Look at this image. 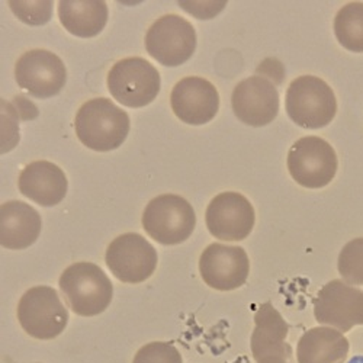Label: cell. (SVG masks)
I'll use <instances>...</instances> for the list:
<instances>
[{
	"mask_svg": "<svg viewBox=\"0 0 363 363\" xmlns=\"http://www.w3.org/2000/svg\"><path fill=\"white\" fill-rule=\"evenodd\" d=\"M314 315L321 324L349 330L363 323V292L343 281H331L321 288L314 302Z\"/></svg>",
	"mask_w": 363,
	"mask_h": 363,
	"instance_id": "9a60e30c",
	"label": "cell"
},
{
	"mask_svg": "<svg viewBox=\"0 0 363 363\" xmlns=\"http://www.w3.org/2000/svg\"><path fill=\"white\" fill-rule=\"evenodd\" d=\"M288 325L279 313L270 304H264L256 315V331L253 336V350L257 356L259 352H270L281 343L286 335Z\"/></svg>",
	"mask_w": 363,
	"mask_h": 363,
	"instance_id": "44dd1931",
	"label": "cell"
},
{
	"mask_svg": "<svg viewBox=\"0 0 363 363\" xmlns=\"http://www.w3.org/2000/svg\"><path fill=\"white\" fill-rule=\"evenodd\" d=\"M143 228L156 243L177 246L192 235L196 225L194 206L174 194L151 199L143 213Z\"/></svg>",
	"mask_w": 363,
	"mask_h": 363,
	"instance_id": "277c9868",
	"label": "cell"
},
{
	"mask_svg": "<svg viewBox=\"0 0 363 363\" xmlns=\"http://www.w3.org/2000/svg\"><path fill=\"white\" fill-rule=\"evenodd\" d=\"M285 109L294 124L306 130L324 128L337 113V99L327 82L315 76H299L291 82Z\"/></svg>",
	"mask_w": 363,
	"mask_h": 363,
	"instance_id": "3957f363",
	"label": "cell"
},
{
	"mask_svg": "<svg viewBox=\"0 0 363 363\" xmlns=\"http://www.w3.org/2000/svg\"><path fill=\"white\" fill-rule=\"evenodd\" d=\"M15 79L21 89L38 99H48L62 92L67 80L63 60L48 50H29L15 66Z\"/></svg>",
	"mask_w": 363,
	"mask_h": 363,
	"instance_id": "30bf717a",
	"label": "cell"
},
{
	"mask_svg": "<svg viewBox=\"0 0 363 363\" xmlns=\"http://www.w3.org/2000/svg\"><path fill=\"white\" fill-rule=\"evenodd\" d=\"M205 223L208 231L216 238L234 243L250 235L256 224V213L245 195L223 192L208 203Z\"/></svg>",
	"mask_w": 363,
	"mask_h": 363,
	"instance_id": "8fae6325",
	"label": "cell"
},
{
	"mask_svg": "<svg viewBox=\"0 0 363 363\" xmlns=\"http://www.w3.org/2000/svg\"><path fill=\"white\" fill-rule=\"evenodd\" d=\"M19 192L41 206H55L62 202L69 189L65 172L57 164L38 160L29 163L19 174Z\"/></svg>",
	"mask_w": 363,
	"mask_h": 363,
	"instance_id": "2e32d148",
	"label": "cell"
},
{
	"mask_svg": "<svg viewBox=\"0 0 363 363\" xmlns=\"http://www.w3.org/2000/svg\"><path fill=\"white\" fill-rule=\"evenodd\" d=\"M335 35L352 52H363V4L352 2L340 8L335 18Z\"/></svg>",
	"mask_w": 363,
	"mask_h": 363,
	"instance_id": "ffe728a7",
	"label": "cell"
},
{
	"mask_svg": "<svg viewBox=\"0 0 363 363\" xmlns=\"http://www.w3.org/2000/svg\"><path fill=\"white\" fill-rule=\"evenodd\" d=\"M145 50L166 67L185 65L196 50L195 28L184 16L164 15L148 28Z\"/></svg>",
	"mask_w": 363,
	"mask_h": 363,
	"instance_id": "ba28073f",
	"label": "cell"
},
{
	"mask_svg": "<svg viewBox=\"0 0 363 363\" xmlns=\"http://www.w3.org/2000/svg\"><path fill=\"white\" fill-rule=\"evenodd\" d=\"M38 211L22 201H8L0 206V245L8 250L31 247L41 234Z\"/></svg>",
	"mask_w": 363,
	"mask_h": 363,
	"instance_id": "e0dca14e",
	"label": "cell"
},
{
	"mask_svg": "<svg viewBox=\"0 0 363 363\" xmlns=\"http://www.w3.org/2000/svg\"><path fill=\"white\" fill-rule=\"evenodd\" d=\"M58 284L67 306L80 317H96L111 306L112 282L95 263L77 262L70 264L60 277Z\"/></svg>",
	"mask_w": 363,
	"mask_h": 363,
	"instance_id": "7a4b0ae2",
	"label": "cell"
},
{
	"mask_svg": "<svg viewBox=\"0 0 363 363\" xmlns=\"http://www.w3.org/2000/svg\"><path fill=\"white\" fill-rule=\"evenodd\" d=\"M202 281L216 291L228 292L243 286L250 274V259L243 247L213 243L199 257Z\"/></svg>",
	"mask_w": 363,
	"mask_h": 363,
	"instance_id": "7c38bea8",
	"label": "cell"
},
{
	"mask_svg": "<svg viewBox=\"0 0 363 363\" xmlns=\"http://www.w3.org/2000/svg\"><path fill=\"white\" fill-rule=\"evenodd\" d=\"M286 166L291 177L299 186L321 189L336 177L339 159L330 143L317 135H307L291 145Z\"/></svg>",
	"mask_w": 363,
	"mask_h": 363,
	"instance_id": "5b68a950",
	"label": "cell"
},
{
	"mask_svg": "<svg viewBox=\"0 0 363 363\" xmlns=\"http://www.w3.org/2000/svg\"><path fill=\"white\" fill-rule=\"evenodd\" d=\"M12 105L15 106L16 112L19 113L21 121H31V119H34V118L38 116V109H37V106H35L31 101H29V99H26L25 96H22V95L15 96L13 101H12Z\"/></svg>",
	"mask_w": 363,
	"mask_h": 363,
	"instance_id": "83f0119b",
	"label": "cell"
},
{
	"mask_svg": "<svg viewBox=\"0 0 363 363\" xmlns=\"http://www.w3.org/2000/svg\"><path fill=\"white\" fill-rule=\"evenodd\" d=\"M9 8L15 16L26 25L41 26L45 25L52 16L54 4L48 2H19V0H9Z\"/></svg>",
	"mask_w": 363,
	"mask_h": 363,
	"instance_id": "603a6c76",
	"label": "cell"
},
{
	"mask_svg": "<svg viewBox=\"0 0 363 363\" xmlns=\"http://www.w3.org/2000/svg\"><path fill=\"white\" fill-rule=\"evenodd\" d=\"M170 106L182 123L205 125L218 113L220 95L217 87L209 80L191 76L174 84L170 95Z\"/></svg>",
	"mask_w": 363,
	"mask_h": 363,
	"instance_id": "5bb4252c",
	"label": "cell"
},
{
	"mask_svg": "<svg viewBox=\"0 0 363 363\" xmlns=\"http://www.w3.org/2000/svg\"><path fill=\"white\" fill-rule=\"evenodd\" d=\"M133 363H184V357L170 342H151L138 349Z\"/></svg>",
	"mask_w": 363,
	"mask_h": 363,
	"instance_id": "cb8c5ba5",
	"label": "cell"
},
{
	"mask_svg": "<svg viewBox=\"0 0 363 363\" xmlns=\"http://www.w3.org/2000/svg\"><path fill=\"white\" fill-rule=\"evenodd\" d=\"M339 274L349 285H363V237L354 238L339 255Z\"/></svg>",
	"mask_w": 363,
	"mask_h": 363,
	"instance_id": "7402d4cb",
	"label": "cell"
},
{
	"mask_svg": "<svg viewBox=\"0 0 363 363\" xmlns=\"http://www.w3.org/2000/svg\"><path fill=\"white\" fill-rule=\"evenodd\" d=\"M18 321L28 336L52 340L66 330L69 311L58 292L51 286H34L19 299Z\"/></svg>",
	"mask_w": 363,
	"mask_h": 363,
	"instance_id": "8992f818",
	"label": "cell"
},
{
	"mask_svg": "<svg viewBox=\"0 0 363 363\" xmlns=\"http://www.w3.org/2000/svg\"><path fill=\"white\" fill-rule=\"evenodd\" d=\"M347 347L339 331L317 327L302 335L296 347L298 363H337Z\"/></svg>",
	"mask_w": 363,
	"mask_h": 363,
	"instance_id": "d6986e66",
	"label": "cell"
},
{
	"mask_svg": "<svg viewBox=\"0 0 363 363\" xmlns=\"http://www.w3.org/2000/svg\"><path fill=\"white\" fill-rule=\"evenodd\" d=\"M2 105V155L9 153L19 143V113L9 101L0 102Z\"/></svg>",
	"mask_w": 363,
	"mask_h": 363,
	"instance_id": "d4e9b609",
	"label": "cell"
},
{
	"mask_svg": "<svg viewBox=\"0 0 363 363\" xmlns=\"http://www.w3.org/2000/svg\"><path fill=\"white\" fill-rule=\"evenodd\" d=\"M109 94L127 108L138 109L153 102L160 92L157 69L141 57L116 62L106 77Z\"/></svg>",
	"mask_w": 363,
	"mask_h": 363,
	"instance_id": "52a82bcc",
	"label": "cell"
},
{
	"mask_svg": "<svg viewBox=\"0 0 363 363\" xmlns=\"http://www.w3.org/2000/svg\"><path fill=\"white\" fill-rule=\"evenodd\" d=\"M179 6L196 19H213L225 9L227 2H179Z\"/></svg>",
	"mask_w": 363,
	"mask_h": 363,
	"instance_id": "484cf974",
	"label": "cell"
},
{
	"mask_svg": "<svg viewBox=\"0 0 363 363\" xmlns=\"http://www.w3.org/2000/svg\"><path fill=\"white\" fill-rule=\"evenodd\" d=\"M257 74L266 77L267 80H270L275 86L281 82H284L285 79V73H284V66L278 62L277 58H267L264 62L257 67Z\"/></svg>",
	"mask_w": 363,
	"mask_h": 363,
	"instance_id": "4316f807",
	"label": "cell"
},
{
	"mask_svg": "<svg viewBox=\"0 0 363 363\" xmlns=\"http://www.w3.org/2000/svg\"><path fill=\"white\" fill-rule=\"evenodd\" d=\"M130 128L128 113L108 98L84 102L74 118V131L79 141L99 153H106L123 145Z\"/></svg>",
	"mask_w": 363,
	"mask_h": 363,
	"instance_id": "6da1fadb",
	"label": "cell"
},
{
	"mask_svg": "<svg viewBox=\"0 0 363 363\" xmlns=\"http://www.w3.org/2000/svg\"><path fill=\"white\" fill-rule=\"evenodd\" d=\"M57 11L66 31L79 38H94L101 34L109 18L104 0H62Z\"/></svg>",
	"mask_w": 363,
	"mask_h": 363,
	"instance_id": "ac0fdd59",
	"label": "cell"
},
{
	"mask_svg": "<svg viewBox=\"0 0 363 363\" xmlns=\"http://www.w3.org/2000/svg\"><path fill=\"white\" fill-rule=\"evenodd\" d=\"M105 262L119 282L137 285L153 277L159 256L147 238L137 233H125L111 241Z\"/></svg>",
	"mask_w": 363,
	"mask_h": 363,
	"instance_id": "9c48e42d",
	"label": "cell"
},
{
	"mask_svg": "<svg viewBox=\"0 0 363 363\" xmlns=\"http://www.w3.org/2000/svg\"><path fill=\"white\" fill-rule=\"evenodd\" d=\"M279 105L277 86L259 74L241 80L231 95L234 115L249 127L259 128L274 123Z\"/></svg>",
	"mask_w": 363,
	"mask_h": 363,
	"instance_id": "4fadbf2b",
	"label": "cell"
},
{
	"mask_svg": "<svg viewBox=\"0 0 363 363\" xmlns=\"http://www.w3.org/2000/svg\"><path fill=\"white\" fill-rule=\"evenodd\" d=\"M347 363H363V354H357V356H353Z\"/></svg>",
	"mask_w": 363,
	"mask_h": 363,
	"instance_id": "f1b7e54d",
	"label": "cell"
}]
</instances>
